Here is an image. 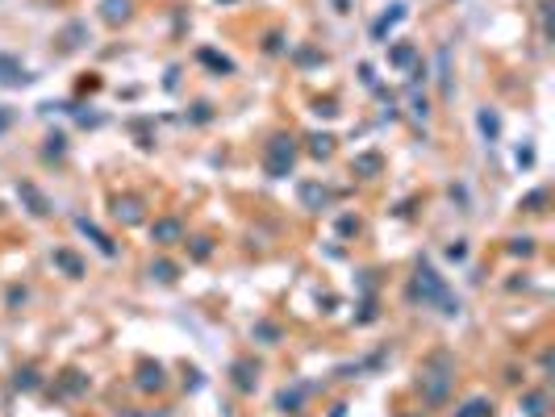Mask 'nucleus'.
Masks as SVG:
<instances>
[{
	"mask_svg": "<svg viewBox=\"0 0 555 417\" xmlns=\"http://www.w3.org/2000/svg\"><path fill=\"white\" fill-rule=\"evenodd\" d=\"M543 204H547V192H530V196L522 200V208H526V213H543Z\"/></svg>",
	"mask_w": 555,
	"mask_h": 417,
	"instance_id": "nucleus-26",
	"label": "nucleus"
},
{
	"mask_svg": "<svg viewBox=\"0 0 555 417\" xmlns=\"http://www.w3.org/2000/svg\"><path fill=\"white\" fill-rule=\"evenodd\" d=\"M113 213L134 226V222L142 217V200H138V196H117V200H113Z\"/></svg>",
	"mask_w": 555,
	"mask_h": 417,
	"instance_id": "nucleus-8",
	"label": "nucleus"
},
{
	"mask_svg": "<svg viewBox=\"0 0 555 417\" xmlns=\"http://www.w3.org/2000/svg\"><path fill=\"white\" fill-rule=\"evenodd\" d=\"M138 388H163V368L159 363H142V372H138Z\"/></svg>",
	"mask_w": 555,
	"mask_h": 417,
	"instance_id": "nucleus-12",
	"label": "nucleus"
},
{
	"mask_svg": "<svg viewBox=\"0 0 555 417\" xmlns=\"http://www.w3.org/2000/svg\"><path fill=\"white\" fill-rule=\"evenodd\" d=\"M180 276V267L172 263V259H155V263H150V280H159V284H172Z\"/></svg>",
	"mask_w": 555,
	"mask_h": 417,
	"instance_id": "nucleus-16",
	"label": "nucleus"
},
{
	"mask_svg": "<svg viewBox=\"0 0 555 417\" xmlns=\"http://www.w3.org/2000/svg\"><path fill=\"white\" fill-rule=\"evenodd\" d=\"M414 300H422V305L438 300L447 318H456V313H460V300L447 292V284L434 276V267H430V263H422V267H418V280H414Z\"/></svg>",
	"mask_w": 555,
	"mask_h": 417,
	"instance_id": "nucleus-2",
	"label": "nucleus"
},
{
	"mask_svg": "<svg viewBox=\"0 0 555 417\" xmlns=\"http://www.w3.org/2000/svg\"><path fill=\"white\" fill-rule=\"evenodd\" d=\"M75 226H80V234H88V238L96 242V250H100V254H109V259L117 254V246H113V238H109V234H100V230H96V226H92L88 217H80Z\"/></svg>",
	"mask_w": 555,
	"mask_h": 417,
	"instance_id": "nucleus-7",
	"label": "nucleus"
},
{
	"mask_svg": "<svg viewBox=\"0 0 555 417\" xmlns=\"http://www.w3.org/2000/svg\"><path fill=\"white\" fill-rule=\"evenodd\" d=\"M305 392H309V388H292V392H280V396H276V409H280V413H296V409H300V401H305Z\"/></svg>",
	"mask_w": 555,
	"mask_h": 417,
	"instance_id": "nucleus-17",
	"label": "nucleus"
},
{
	"mask_svg": "<svg viewBox=\"0 0 555 417\" xmlns=\"http://www.w3.org/2000/svg\"><path fill=\"white\" fill-rule=\"evenodd\" d=\"M88 388V380L80 376V372H67V380H63V392H84Z\"/></svg>",
	"mask_w": 555,
	"mask_h": 417,
	"instance_id": "nucleus-27",
	"label": "nucleus"
},
{
	"mask_svg": "<svg viewBox=\"0 0 555 417\" xmlns=\"http://www.w3.org/2000/svg\"><path fill=\"white\" fill-rule=\"evenodd\" d=\"M209 250H213L209 238H196V242H192V254H196V259H209Z\"/></svg>",
	"mask_w": 555,
	"mask_h": 417,
	"instance_id": "nucleus-30",
	"label": "nucleus"
},
{
	"mask_svg": "<svg viewBox=\"0 0 555 417\" xmlns=\"http://www.w3.org/2000/svg\"><path fill=\"white\" fill-rule=\"evenodd\" d=\"M456 417H493V401L472 396V401H464V405L456 409Z\"/></svg>",
	"mask_w": 555,
	"mask_h": 417,
	"instance_id": "nucleus-11",
	"label": "nucleus"
},
{
	"mask_svg": "<svg viewBox=\"0 0 555 417\" xmlns=\"http://www.w3.org/2000/svg\"><path fill=\"white\" fill-rule=\"evenodd\" d=\"M13 384H17V388H25V392H34V388H38V384H42V380H38V372H34V368H21V372H17V380H13Z\"/></svg>",
	"mask_w": 555,
	"mask_h": 417,
	"instance_id": "nucleus-24",
	"label": "nucleus"
},
{
	"mask_svg": "<svg viewBox=\"0 0 555 417\" xmlns=\"http://www.w3.org/2000/svg\"><path fill=\"white\" fill-rule=\"evenodd\" d=\"M255 334H259V338H268V342H280V330H276V326H268V322H259V326H255Z\"/></svg>",
	"mask_w": 555,
	"mask_h": 417,
	"instance_id": "nucleus-28",
	"label": "nucleus"
},
{
	"mask_svg": "<svg viewBox=\"0 0 555 417\" xmlns=\"http://www.w3.org/2000/svg\"><path fill=\"white\" fill-rule=\"evenodd\" d=\"M309 142H314V146H309V150H314V154H318V159H326V154H330V150H334V138H330V134H314V138H309Z\"/></svg>",
	"mask_w": 555,
	"mask_h": 417,
	"instance_id": "nucleus-23",
	"label": "nucleus"
},
{
	"mask_svg": "<svg viewBox=\"0 0 555 417\" xmlns=\"http://www.w3.org/2000/svg\"><path fill=\"white\" fill-rule=\"evenodd\" d=\"M438 84H442V96H451V50L447 46L438 50Z\"/></svg>",
	"mask_w": 555,
	"mask_h": 417,
	"instance_id": "nucleus-19",
	"label": "nucleus"
},
{
	"mask_svg": "<svg viewBox=\"0 0 555 417\" xmlns=\"http://www.w3.org/2000/svg\"><path fill=\"white\" fill-rule=\"evenodd\" d=\"M0 80L5 84H29V75L21 71V63L13 55H0Z\"/></svg>",
	"mask_w": 555,
	"mask_h": 417,
	"instance_id": "nucleus-10",
	"label": "nucleus"
},
{
	"mask_svg": "<svg viewBox=\"0 0 555 417\" xmlns=\"http://www.w3.org/2000/svg\"><path fill=\"white\" fill-rule=\"evenodd\" d=\"M300 200H305L309 208H326V204H330V192L318 188V184H300Z\"/></svg>",
	"mask_w": 555,
	"mask_h": 417,
	"instance_id": "nucleus-15",
	"label": "nucleus"
},
{
	"mask_svg": "<svg viewBox=\"0 0 555 417\" xmlns=\"http://www.w3.org/2000/svg\"><path fill=\"white\" fill-rule=\"evenodd\" d=\"M200 63H209L213 71H226V75L234 71V63H230V59H222V55H217V50H200Z\"/></svg>",
	"mask_w": 555,
	"mask_h": 417,
	"instance_id": "nucleus-21",
	"label": "nucleus"
},
{
	"mask_svg": "<svg viewBox=\"0 0 555 417\" xmlns=\"http://www.w3.org/2000/svg\"><path fill=\"white\" fill-rule=\"evenodd\" d=\"M476 121H480V134L493 142V138H497V130H501V117H497L493 109H480V117H476Z\"/></svg>",
	"mask_w": 555,
	"mask_h": 417,
	"instance_id": "nucleus-20",
	"label": "nucleus"
},
{
	"mask_svg": "<svg viewBox=\"0 0 555 417\" xmlns=\"http://www.w3.org/2000/svg\"><path fill=\"white\" fill-rule=\"evenodd\" d=\"M100 17H105L109 25L126 21V17H130V0H105V5H100Z\"/></svg>",
	"mask_w": 555,
	"mask_h": 417,
	"instance_id": "nucleus-13",
	"label": "nucleus"
},
{
	"mask_svg": "<svg viewBox=\"0 0 555 417\" xmlns=\"http://www.w3.org/2000/svg\"><path fill=\"white\" fill-rule=\"evenodd\" d=\"M150 238H155L159 246H172V242H184V226H180L176 217H163V222H155V226H150Z\"/></svg>",
	"mask_w": 555,
	"mask_h": 417,
	"instance_id": "nucleus-4",
	"label": "nucleus"
},
{
	"mask_svg": "<svg viewBox=\"0 0 555 417\" xmlns=\"http://www.w3.org/2000/svg\"><path fill=\"white\" fill-rule=\"evenodd\" d=\"M55 263H59V267H63L71 280H80V276H84V263H80V259H75L71 250H55Z\"/></svg>",
	"mask_w": 555,
	"mask_h": 417,
	"instance_id": "nucleus-18",
	"label": "nucleus"
},
{
	"mask_svg": "<svg viewBox=\"0 0 555 417\" xmlns=\"http://www.w3.org/2000/svg\"><path fill=\"white\" fill-rule=\"evenodd\" d=\"M9 121H13V113H9V109H0V134L9 130Z\"/></svg>",
	"mask_w": 555,
	"mask_h": 417,
	"instance_id": "nucleus-33",
	"label": "nucleus"
},
{
	"mask_svg": "<svg viewBox=\"0 0 555 417\" xmlns=\"http://www.w3.org/2000/svg\"><path fill=\"white\" fill-rule=\"evenodd\" d=\"M380 167H384L380 154H355V163H351L355 176H380Z\"/></svg>",
	"mask_w": 555,
	"mask_h": 417,
	"instance_id": "nucleus-14",
	"label": "nucleus"
},
{
	"mask_svg": "<svg viewBox=\"0 0 555 417\" xmlns=\"http://www.w3.org/2000/svg\"><path fill=\"white\" fill-rule=\"evenodd\" d=\"M292 163H296V142L292 138H272V146H268V176H288L292 171Z\"/></svg>",
	"mask_w": 555,
	"mask_h": 417,
	"instance_id": "nucleus-3",
	"label": "nucleus"
},
{
	"mask_svg": "<svg viewBox=\"0 0 555 417\" xmlns=\"http://www.w3.org/2000/svg\"><path fill=\"white\" fill-rule=\"evenodd\" d=\"M397 21H405V5H392V9H388V13H384L376 25H372V38H376V42H384V34H388Z\"/></svg>",
	"mask_w": 555,
	"mask_h": 417,
	"instance_id": "nucleus-9",
	"label": "nucleus"
},
{
	"mask_svg": "<svg viewBox=\"0 0 555 417\" xmlns=\"http://www.w3.org/2000/svg\"><path fill=\"white\" fill-rule=\"evenodd\" d=\"M388 59H392L397 67H405V63H414V59H418V50H414V46H397V50H392Z\"/></svg>",
	"mask_w": 555,
	"mask_h": 417,
	"instance_id": "nucleus-25",
	"label": "nucleus"
},
{
	"mask_svg": "<svg viewBox=\"0 0 555 417\" xmlns=\"http://www.w3.org/2000/svg\"><path fill=\"white\" fill-rule=\"evenodd\" d=\"M451 380H456V368H451V355L447 350H438V355H430L422 363V392H426L430 405H442L447 401Z\"/></svg>",
	"mask_w": 555,
	"mask_h": 417,
	"instance_id": "nucleus-1",
	"label": "nucleus"
},
{
	"mask_svg": "<svg viewBox=\"0 0 555 417\" xmlns=\"http://www.w3.org/2000/svg\"><path fill=\"white\" fill-rule=\"evenodd\" d=\"M222 5H234V0H222Z\"/></svg>",
	"mask_w": 555,
	"mask_h": 417,
	"instance_id": "nucleus-34",
	"label": "nucleus"
},
{
	"mask_svg": "<svg viewBox=\"0 0 555 417\" xmlns=\"http://www.w3.org/2000/svg\"><path fill=\"white\" fill-rule=\"evenodd\" d=\"M522 409H526L530 417H543V413H547V396H543V392H526V401H522Z\"/></svg>",
	"mask_w": 555,
	"mask_h": 417,
	"instance_id": "nucleus-22",
	"label": "nucleus"
},
{
	"mask_svg": "<svg viewBox=\"0 0 555 417\" xmlns=\"http://www.w3.org/2000/svg\"><path fill=\"white\" fill-rule=\"evenodd\" d=\"M510 250H514V254H530L534 246H530V238H514V246H510Z\"/></svg>",
	"mask_w": 555,
	"mask_h": 417,
	"instance_id": "nucleus-31",
	"label": "nucleus"
},
{
	"mask_svg": "<svg viewBox=\"0 0 555 417\" xmlns=\"http://www.w3.org/2000/svg\"><path fill=\"white\" fill-rule=\"evenodd\" d=\"M447 254H451V259H464V254H468V246H464V242H451V246H447Z\"/></svg>",
	"mask_w": 555,
	"mask_h": 417,
	"instance_id": "nucleus-32",
	"label": "nucleus"
},
{
	"mask_svg": "<svg viewBox=\"0 0 555 417\" xmlns=\"http://www.w3.org/2000/svg\"><path fill=\"white\" fill-rule=\"evenodd\" d=\"M17 196L29 204V213H34V217H46V213H50V200H46L34 184H17Z\"/></svg>",
	"mask_w": 555,
	"mask_h": 417,
	"instance_id": "nucleus-6",
	"label": "nucleus"
},
{
	"mask_svg": "<svg viewBox=\"0 0 555 417\" xmlns=\"http://www.w3.org/2000/svg\"><path fill=\"white\" fill-rule=\"evenodd\" d=\"M255 380H259V368L250 359H238L234 363V388L238 392H255Z\"/></svg>",
	"mask_w": 555,
	"mask_h": 417,
	"instance_id": "nucleus-5",
	"label": "nucleus"
},
{
	"mask_svg": "<svg viewBox=\"0 0 555 417\" xmlns=\"http://www.w3.org/2000/svg\"><path fill=\"white\" fill-rule=\"evenodd\" d=\"M46 142H50V146H46V154H63V142H67V138H63V134H50Z\"/></svg>",
	"mask_w": 555,
	"mask_h": 417,
	"instance_id": "nucleus-29",
	"label": "nucleus"
}]
</instances>
